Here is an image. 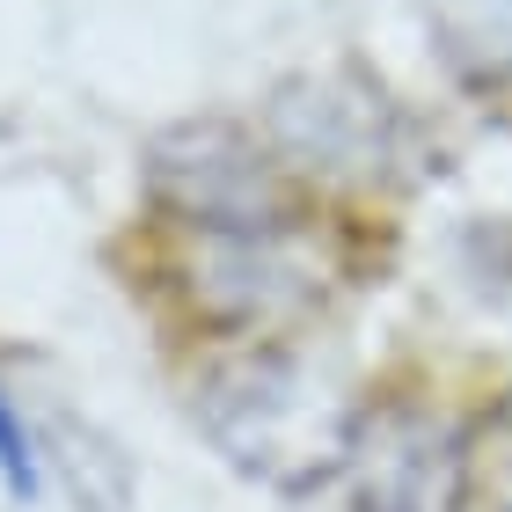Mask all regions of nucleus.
I'll return each instance as SVG.
<instances>
[{"label":"nucleus","mask_w":512,"mask_h":512,"mask_svg":"<svg viewBox=\"0 0 512 512\" xmlns=\"http://www.w3.org/2000/svg\"><path fill=\"white\" fill-rule=\"evenodd\" d=\"M505 512H512V505H505Z\"/></svg>","instance_id":"423d86ee"},{"label":"nucleus","mask_w":512,"mask_h":512,"mask_svg":"<svg viewBox=\"0 0 512 512\" xmlns=\"http://www.w3.org/2000/svg\"><path fill=\"white\" fill-rule=\"evenodd\" d=\"M315 300V278L286 256V235H198L191 308L220 330H278Z\"/></svg>","instance_id":"20e7f679"},{"label":"nucleus","mask_w":512,"mask_h":512,"mask_svg":"<svg viewBox=\"0 0 512 512\" xmlns=\"http://www.w3.org/2000/svg\"><path fill=\"white\" fill-rule=\"evenodd\" d=\"M0 483H8L15 498H37V447H30L22 410L8 403V388H0Z\"/></svg>","instance_id":"39448f33"},{"label":"nucleus","mask_w":512,"mask_h":512,"mask_svg":"<svg viewBox=\"0 0 512 512\" xmlns=\"http://www.w3.org/2000/svg\"><path fill=\"white\" fill-rule=\"evenodd\" d=\"M198 425L227 454V469L271 483V491H322L352 461L359 410L308 359L242 352L198 381Z\"/></svg>","instance_id":"f257e3e1"},{"label":"nucleus","mask_w":512,"mask_h":512,"mask_svg":"<svg viewBox=\"0 0 512 512\" xmlns=\"http://www.w3.org/2000/svg\"><path fill=\"white\" fill-rule=\"evenodd\" d=\"M344 476H352L359 512H461L469 505V432L417 403L374 410L359 417Z\"/></svg>","instance_id":"7ed1b4c3"},{"label":"nucleus","mask_w":512,"mask_h":512,"mask_svg":"<svg viewBox=\"0 0 512 512\" xmlns=\"http://www.w3.org/2000/svg\"><path fill=\"white\" fill-rule=\"evenodd\" d=\"M154 198L198 235H286L293 227V183L278 161L242 139L235 125H183L147 161Z\"/></svg>","instance_id":"f03ea898"}]
</instances>
